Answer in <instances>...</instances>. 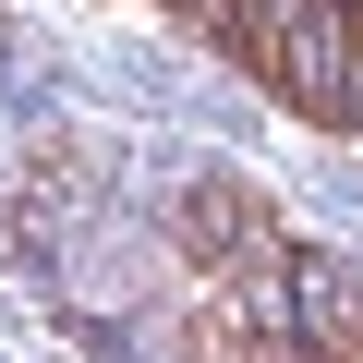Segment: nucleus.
<instances>
[{"mask_svg":"<svg viewBox=\"0 0 363 363\" xmlns=\"http://www.w3.org/2000/svg\"><path fill=\"white\" fill-rule=\"evenodd\" d=\"M291 327H303V363H363V267L339 255H291Z\"/></svg>","mask_w":363,"mask_h":363,"instance_id":"f257e3e1","label":"nucleus"}]
</instances>
